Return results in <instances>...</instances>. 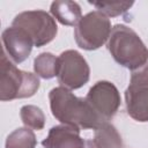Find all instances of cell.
Returning a JSON list of instances; mask_svg holds the SVG:
<instances>
[{
  "mask_svg": "<svg viewBox=\"0 0 148 148\" xmlns=\"http://www.w3.org/2000/svg\"><path fill=\"white\" fill-rule=\"evenodd\" d=\"M49 99L53 117L64 125L79 130H95L103 121L86 98L76 97L67 88L61 86L53 88Z\"/></svg>",
  "mask_w": 148,
  "mask_h": 148,
  "instance_id": "6da1fadb",
  "label": "cell"
},
{
  "mask_svg": "<svg viewBox=\"0 0 148 148\" xmlns=\"http://www.w3.org/2000/svg\"><path fill=\"white\" fill-rule=\"evenodd\" d=\"M108 50L113 59L131 71L139 69L148 61V49L139 35L124 24H116L108 40Z\"/></svg>",
  "mask_w": 148,
  "mask_h": 148,
  "instance_id": "7a4b0ae2",
  "label": "cell"
},
{
  "mask_svg": "<svg viewBox=\"0 0 148 148\" xmlns=\"http://www.w3.org/2000/svg\"><path fill=\"white\" fill-rule=\"evenodd\" d=\"M37 75L18 69L2 51L0 60V99L2 102L34 96L39 88Z\"/></svg>",
  "mask_w": 148,
  "mask_h": 148,
  "instance_id": "3957f363",
  "label": "cell"
},
{
  "mask_svg": "<svg viewBox=\"0 0 148 148\" xmlns=\"http://www.w3.org/2000/svg\"><path fill=\"white\" fill-rule=\"evenodd\" d=\"M111 30L109 17L99 10H94L82 16L74 29V38L81 49L92 51L109 40Z\"/></svg>",
  "mask_w": 148,
  "mask_h": 148,
  "instance_id": "277c9868",
  "label": "cell"
},
{
  "mask_svg": "<svg viewBox=\"0 0 148 148\" xmlns=\"http://www.w3.org/2000/svg\"><path fill=\"white\" fill-rule=\"evenodd\" d=\"M13 27L25 31L31 38L34 46L40 47L52 42L58 32L54 18L44 10H27L17 14L13 22Z\"/></svg>",
  "mask_w": 148,
  "mask_h": 148,
  "instance_id": "5b68a950",
  "label": "cell"
},
{
  "mask_svg": "<svg viewBox=\"0 0 148 148\" xmlns=\"http://www.w3.org/2000/svg\"><path fill=\"white\" fill-rule=\"evenodd\" d=\"M126 110L131 118L148 123V61L132 71L130 84L125 91Z\"/></svg>",
  "mask_w": 148,
  "mask_h": 148,
  "instance_id": "8992f818",
  "label": "cell"
},
{
  "mask_svg": "<svg viewBox=\"0 0 148 148\" xmlns=\"http://www.w3.org/2000/svg\"><path fill=\"white\" fill-rule=\"evenodd\" d=\"M90 68L83 56L75 50L64 51L58 57L57 77L61 87L79 89L89 81Z\"/></svg>",
  "mask_w": 148,
  "mask_h": 148,
  "instance_id": "52a82bcc",
  "label": "cell"
},
{
  "mask_svg": "<svg viewBox=\"0 0 148 148\" xmlns=\"http://www.w3.org/2000/svg\"><path fill=\"white\" fill-rule=\"evenodd\" d=\"M87 102L103 121H109L120 106V95L117 87L109 81L96 82L86 96Z\"/></svg>",
  "mask_w": 148,
  "mask_h": 148,
  "instance_id": "ba28073f",
  "label": "cell"
},
{
  "mask_svg": "<svg viewBox=\"0 0 148 148\" xmlns=\"http://www.w3.org/2000/svg\"><path fill=\"white\" fill-rule=\"evenodd\" d=\"M1 39L3 51L13 62H23L30 56L34 43L22 29L12 25L2 31Z\"/></svg>",
  "mask_w": 148,
  "mask_h": 148,
  "instance_id": "9c48e42d",
  "label": "cell"
},
{
  "mask_svg": "<svg viewBox=\"0 0 148 148\" xmlns=\"http://www.w3.org/2000/svg\"><path fill=\"white\" fill-rule=\"evenodd\" d=\"M44 148H86V140L80 136V130L69 125L53 126L42 141Z\"/></svg>",
  "mask_w": 148,
  "mask_h": 148,
  "instance_id": "30bf717a",
  "label": "cell"
},
{
  "mask_svg": "<svg viewBox=\"0 0 148 148\" xmlns=\"http://www.w3.org/2000/svg\"><path fill=\"white\" fill-rule=\"evenodd\" d=\"M51 14L64 25H77L82 18L81 7L75 1L58 0L51 3Z\"/></svg>",
  "mask_w": 148,
  "mask_h": 148,
  "instance_id": "8fae6325",
  "label": "cell"
},
{
  "mask_svg": "<svg viewBox=\"0 0 148 148\" xmlns=\"http://www.w3.org/2000/svg\"><path fill=\"white\" fill-rule=\"evenodd\" d=\"M92 141L97 148H123L121 135L109 121H102L95 128Z\"/></svg>",
  "mask_w": 148,
  "mask_h": 148,
  "instance_id": "7c38bea8",
  "label": "cell"
},
{
  "mask_svg": "<svg viewBox=\"0 0 148 148\" xmlns=\"http://www.w3.org/2000/svg\"><path fill=\"white\" fill-rule=\"evenodd\" d=\"M58 57L50 52H43L34 60V71L42 79H52L57 76Z\"/></svg>",
  "mask_w": 148,
  "mask_h": 148,
  "instance_id": "4fadbf2b",
  "label": "cell"
},
{
  "mask_svg": "<svg viewBox=\"0 0 148 148\" xmlns=\"http://www.w3.org/2000/svg\"><path fill=\"white\" fill-rule=\"evenodd\" d=\"M36 143L35 133L28 127L16 128L6 139V148H35Z\"/></svg>",
  "mask_w": 148,
  "mask_h": 148,
  "instance_id": "5bb4252c",
  "label": "cell"
},
{
  "mask_svg": "<svg viewBox=\"0 0 148 148\" xmlns=\"http://www.w3.org/2000/svg\"><path fill=\"white\" fill-rule=\"evenodd\" d=\"M20 117L25 127L40 131L45 125V116L36 105H24L20 110Z\"/></svg>",
  "mask_w": 148,
  "mask_h": 148,
  "instance_id": "9a60e30c",
  "label": "cell"
},
{
  "mask_svg": "<svg viewBox=\"0 0 148 148\" xmlns=\"http://www.w3.org/2000/svg\"><path fill=\"white\" fill-rule=\"evenodd\" d=\"M95 6L99 12L106 16H119L126 13L132 6L133 2H114V1H102V2H89Z\"/></svg>",
  "mask_w": 148,
  "mask_h": 148,
  "instance_id": "2e32d148",
  "label": "cell"
},
{
  "mask_svg": "<svg viewBox=\"0 0 148 148\" xmlns=\"http://www.w3.org/2000/svg\"><path fill=\"white\" fill-rule=\"evenodd\" d=\"M86 148H97L92 140H86Z\"/></svg>",
  "mask_w": 148,
  "mask_h": 148,
  "instance_id": "e0dca14e",
  "label": "cell"
}]
</instances>
